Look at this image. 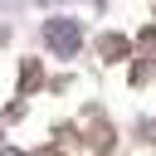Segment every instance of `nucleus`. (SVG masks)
Here are the masks:
<instances>
[{
	"instance_id": "nucleus-1",
	"label": "nucleus",
	"mask_w": 156,
	"mask_h": 156,
	"mask_svg": "<svg viewBox=\"0 0 156 156\" xmlns=\"http://www.w3.org/2000/svg\"><path fill=\"white\" fill-rule=\"evenodd\" d=\"M44 39H49V49H58V54H73V49H78V24H73V20H54Z\"/></svg>"
}]
</instances>
